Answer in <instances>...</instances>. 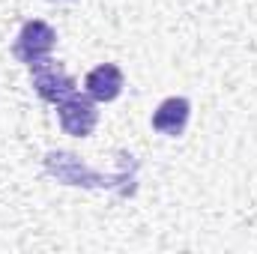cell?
<instances>
[{"label":"cell","instance_id":"cell-2","mask_svg":"<svg viewBox=\"0 0 257 254\" xmlns=\"http://www.w3.org/2000/svg\"><path fill=\"white\" fill-rule=\"evenodd\" d=\"M57 114H60V126L75 138H87L96 129V120H99L96 105L90 99L78 96V93L66 96L63 102H57Z\"/></svg>","mask_w":257,"mask_h":254},{"label":"cell","instance_id":"cell-1","mask_svg":"<svg viewBox=\"0 0 257 254\" xmlns=\"http://www.w3.org/2000/svg\"><path fill=\"white\" fill-rule=\"evenodd\" d=\"M54 30L45 24V21H27L18 33V42H15V57H21L24 63H39V60H48L51 48H54Z\"/></svg>","mask_w":257,"mask_h":254},{"label":"cell","instance_id":"cell-4","mask_svg":"<svg viewBox=\"0 0 257 254\" xmlns=\"http://www.w3.org/2000/svg\"><path fill=\"white\" fill-rule=\"evenodd\" d=\"M189 117H192L189 99L171 96V99H165V102L156 108V114H153V129L162 132V135L177 138V135H183V129L189 126Z\"/></svg>","mask_w":257,"mask_h":254},{"label":"cell","instance_id":"cell-3","mask_svg":"<svg viewBox=\"0 0 257 254\" xmlns=\"http://www.w3.org/2000/svg\"><path fill=\"white\" fill-rule=\"evenodd\" d=\"M33 84H36V93L48 102H63L66 96L75 93V81L66 75L63 69L51 66V60H39L33 63Z\"/></svg>","mask_w":257,"mask_h":254},{"label":"cell","instance_id":"cell-5","mask_svg":"<svg viewBox=\"0 0 257 254\" xmlns=\"http://www.w3.org/2000/svg\"><path fill=\"white\" fill-rule=\"evenodd\" d=\"M87 93L99 102H111L120 96L123 90V72L117 69L114 63H105V66H96L90 75H87Z\"/></svg>","mask_w":257,"mask_h":254}]
</instances>
